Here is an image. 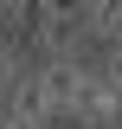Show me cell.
I'll return each instance as SVG.
<instances>
[{"label":"cell","mask_w":122,"mask_h":129,"mask_svg":"<svg viewBox=\"0 0 122 129\" xmlns=\"http://www.w3.org/2000/svg\"><path fill=\"white\" fill-rule=\"evenodd\" d=\"M32 78H39V97H45V116H71V110H77V90H84L90 71H84L77 58H45Z\"/></svg>","instance_id":"7a4b0ae2"},{"label":"cell","mask_w":122,"mask_h":129,"mask_svg":"<svg viewBox=\"0 0 122 129\" xmlns=\"http://www.w3.org/2000/svg\"><path fill=\"white\" fill-rule=\"evenodd\" d=\"M84 39H90V13H84V7H39V32H32V45L45 52V58H71Z\"/></svg>","instance_id":"6da1fadb"},{"label":"cell","mask_w":122,"mask_h":129,"mask_svg":"<svg viewBox=\"0 0 122 129\" xmlns=\"http://www.w3.org/2000/svg\"><path fill=\"white\" fill-rule=\"evenodd\" d=\"M7 129H51V123H39V116H13V110H7Z\"/></svg>","instance_id":"277c9868"},{"label":"cell","mask_w":122,"mask_h":129,"mask_svg":"<svg viewBox=\"0 0 122 129\" xmlns=\"http://www.w3.org/2000/svg\"><path fill=\"white\" fill-rule=\"evenodd\" d=\"M0 129H7V103H0Z\"/></svg>","instance_id":"5b68a950"},{"label":"cell","mask_w":122,"mask_h":129,"mask_svg":"<svg viewBox=\"0 0 122 129\" xmlns=\"http://www.w3.org/2000/svg\"><path fill=\"white\" fill-rule=\"evenodd\" d=\"M77 123H84V129H103V123H116V116H122V90H116V84H103V78H96V71H90V78H84V90H77Z\"/></svg>","instance_id":"3957f363"}]
</instances>
